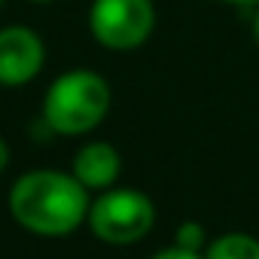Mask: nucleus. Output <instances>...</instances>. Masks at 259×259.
I'll use <instances>...</instances> for the list:
<instances>
[{"instance_id":"obj_1","label":"nucleus","mask_w":259,"mask_h":259,"mask_svg":"<svg viewBox=\"0 0 259 259\" xmlns=\"http://www.w3.org/2000/svg\"><path fill=\"white\" fill-rule=\"evenodd\" d=\"M85 186L73 174L31 171L10 192L13 217L37 235H67L89 217Z\"/></svg>"},{"instance_id":"obj_2","label":"nucleus","mask_w":259,"mask_h":259,"mask_svg":"<svg viewBox=\"0 0 259 259\" xmlns=\"http://www.w3.org/2000/svg\"><path fill=\"white\" fill-rule=\"evenodd\" d=\"M110 110V85L92 70L58 76L43 101V122L58 135H85Z\"/></svg>"},{"instance_id":"obj_3","label":"nucleus","mask_w":259,"mask_h":259,"mask_svg":"<svg viewBox=\"0 0 259 259\" xmlns=\"http://www.w3.org/2000/svg\"><path fill=\"white\" fill-rule=\"evenodd\" d=\"M153 201L138 189H110L89 207L92 232L107 244H135L153 229Z\"/></svg>"},{"instance_id":"obj_4","label":"nucleus","mask_w":259,"mask_h":259,"mask_svg":"<svg viewBox=\"0 0 259 259\" xmlns=\"http://www.w3.org/2000/svg\"><path fill=\"white\" fill-rule=\"evenodd\" d=\"M156 25L153 0H95L89 28L107 49H135Z\"/></svg>"},{"instance_id":"obj_5","label":"nucleus","mask_w":259,"mask_h":259,"mask_svg":"<svg viewBox=\"0 0 259 259\" xmlns=\"http://www.w3.org/2000/svg\"><path fill=\"white\" fill-rule=\"evenodd\" d=\"M43 40L22 25L0 31V85H25L43 67Z\"/></svg>"},{"instance_id":"obj_6","label":"nucleus","mask_w":259,"mask_h":259,"mask_svg":"<svg viewBox=\"0 0 259 259\" xmlns=\"http://www.w3.org/2000/svg\"><path fill=\"white\" fill-rule=\"evenodd\" d=\"M119 153L110 144H89L73 159V177L85 189H107L119 177Z\"/></svg>"},{"instance_id":"obj_7","label":"nucleus","mask_w":259,"mask_h":259,"mask_svg":"<svg viewBox=\"0 0 259 259\" xmlns=\"http://www.w3.org/2000/svg\"><path fill=\"white\" fill-rule=\"evenodd\" d=\"M204 259H259V241L241 232L223 235L207 247Z\"/></svg>"},{"instance_id":"obj_8","label":"nucleus","mask_w":259,"mask_h":259,"mask_svg":"<svg viewBox=\"0 0 259 259\" xmlns=\"http://www.w3.org/2000/svg\"><path fill=\"white\" fill-rule=\"evenodd\" d=\"M204 244V229L198 223H183L177 229V247H186V250H201Z\"/></svg>"},{"instance_id":"obj_9","label":"nucleus","mask_w":259,"mask_h":259,"mask_svg":"<svg viewBox=\"0 0 259 259\" xmlns=\"http://www.w3.org/2000/svg\"><path fill=\"white\" fill-rule=\"evenodd\" d=\"M153 259H204L198 250H186V247H171V250H162L156 253Z\"/></svg>"},{"instance_id":"obj_10","label":"nucleus","mask_w":259,"mask_h":259,"mask_svg":"<svg viewBox=\"0 0 259 259\" xmlns=\"http://www.w3.org/2000/svg\"><path fill=\"white\" fill-rule=\"evenodd\" d=\"M7 162H10V150H7V144H4V138H0V171L7 168Z\"/></svg>"},{"instance_id":"obj_11","label":"nucleus","mask_w":259,"mask_h":259,"mask_svg":"<svg viewBox=\"0 0 259 259\" xmlns=\"http://www.w3.org/2000/svg\"><path fill=\"white\" fill-rule=\"evenodd\" d=\"M253 37H256V43H259V10H256V19H253Z\"/></svg>"},{"instance_id":"obj_12","label":"nucleus","mask_w":259,"mask_h":259,"mask_svg":"<svg viewBox=\"0 0 259 259\" xmlns=\"http://www.w3.org/2000/svg\"><path fill=\"white\" fill-rule=\"evenodd\" d=\"M226 4H241V7H247V4H259V0H226Z\"/></svg>"},{"instance_id":"obj_13","label":"nucleus","mask_w":259,"mask_h":259,"mask_svg":"<svg viewBox=\"0 0 259 259\" xmlns=\"http://www.w3.org/2000/svg\"><path fill=\"white\" fill-rule=\"evenodd\" d=\"M37 4H46V0H37Z\"/></svg>"},{"instance_id":"obj_14","label":"nucleus","mask_w":259,"mask_h":259,"mask_svg":"<svg viewBox=\"0 0 259 259\" xmlns=\"http://www.w3.org/2000/svg\"><path fill=\"white\" fill-rule=\"evenodd\" d=\"M0 4H4V0H0Z\"/></svg>"}]
</instances>
